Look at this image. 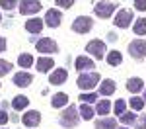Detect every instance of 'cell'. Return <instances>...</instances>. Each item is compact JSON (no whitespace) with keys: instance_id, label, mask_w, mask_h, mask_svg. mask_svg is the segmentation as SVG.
Returning <instances> with one entry per match:
<instances>
[{"instance_id":"obj_1","label":"cell","mask_w":146,"mask_h":129,"mask_svg":"<svg viewBox=\"0 0 146 129\" xmlns=\"http://www.w3.org/2000/svg\"><path fill=\"white\" fill-rule=\"evenodd\" d=\"M78 123H80V117H78L76 108L74 106H68L66 110L60 114V125L64 129H72V127H76Z\"/></svg>"},{"instance_id":"obj_2","label":"cell","mask_w":146,"mask_h":129,"mask_svg":"<svg viewBox=\"0 0 146 129\" xmlns=\"http://www.w3.org/2000/svg\"><path fill=\"white\" fill-rule=\"evenodd\" d=\"M100 82V74L98 72H88V74H80L78 76V86L82 90H90Z\"/></svg>"},{"instance_id":"obj_3","label":"cell","mask_w":146,"mask_h":129,"mask_svg":"<svg viewBox=\"0 0 146 129\" xmlns=\"http://www.w3.org/2000/svg\"><path fill=\"white\" fill-rule=\"evenodd\" d=\"M92 25H94L92 18H88V16H78V18L74 20V23H72V29H74L76 33H88L92 29Z\"/></svg>"},{"instance_id":"obj_4","label":"cell","mask_w":146,"mask_h":129,"mask_svg":"<svg viewBox=\"0 0 146 129\" xmlns=\"http://www.w3.org/2000/svg\"><path fill=\"white\" fill-rule=\"evenodd\" d=\"M129 53L133 55L135 59H140L146 55V41L144 39H135L133 43H129Z\"/></svg>"},{"instance_id":"obj_5","label":"cell","mask_w":146,"mask_h":129,"mask_svg":"<svg viewBox=\"0 0 146 129\" xmlns=\"http://www.w3.org/2000/svg\"><path fill=\"white\" fill-rule=\"evenodd\" d=\"M86 51H88L90 55H94L96 59H103V57H105V43L100 41V39H94V41L88 43Z\"/></svg>"},{"instance_id":"obj_6","label":"cell","mask_w":146,"mask_h":129,"mask_svg":"<svg viewBox=\"0 0 146 129\" xmlns=\"http://www.w3.org/2000/svg\"><path fill=\"white\" fill-rule=\"evenodd\" d=\"M94 12L98 18H109L113 12H115V4L113 2H98L94 6Z\"/></svg>"},{"instance_id":"obj_7","label":"cell","mask_w":146,"mask_h":129,"mask_svg":"<svg viewBox=\"0 0 146 129\" xmlns=\"http://www.w3.org/2000/svg\"><path fill=\"white\" fill-rule=\"evenodd\" d=\"M35 45H37V51H41V53H56V51H58V45H56L51 37H43V39H39Z\"/></svg>"},{"instance_id":"obj_8","label":"cell","mask_w":146,"mask_h":129,"mask_svg":"<svg viewBox=\"0 0 146 129\" xmlns=\"http://www.w3.org/2000/svg\"><path fill=\"white\" fill-rule=\"evenodd\" d=\"M41 8H43V6H41V2H37V0H22V2H20V12H22V14H37Z\"/></svg>"},{"instance_id":"obj_9","label":"cell","mask_w":146,"mask_h":129,"mask_svg":"<svg viewBox=\"0 0 146 129\" xmlns=\"http://www.w3.org/2000/svg\"><path fill=\"white\" fill-rule=\"evenodd\" d=\"M133 12L131 10H121L117 14V18H115V25H119V27H129L131 22H133Z\"/></svg>"},{"instance_id":"obj_10","label":"cell","mask_w":146,"mask_h":129,"mask_svg":"<svg viewBox=\"0 0 146 129\" xmlns=\"http://www.w3.org/2000/svg\"><path fill=\"white\" fill-rule=\"evenodd\" d=\"M22 119H23V125H27V127H37L39 121H41V114L35 112V110H31V112H25V116H23Z\"/></svg>"},{"instance_id":"obj_11","label":"cell","mask_w":146,"mask_h":129,"mask_svg":"<svg viewBox=\"0 0 146 129\" xmlns=\"http://www.w3.org/2000/svg\"><path fill=\"white\" fill-rule=\"evenodd\" d=\"M60 20H62V16H60L58 10H49L47 16H45V23L49 27H58L60 25Z\"/></svg>"},{"instance_id":"obj_12","label":"cell","mask_w":146,"mask_h":129,"mask_svg":"<svg viewBox=\"0 0 146 129\" xmlns=\"http://www.w3.org/2000/svg\"><path fill=\"white\" fill-rule=\"evenodd\" d=\"M68 78V72L64 69H56L51 72V76H49V82L51 84H55V86H58V84H62V82Z\"/></svg>"},{"instance_id":"obj_13","label":"cell","mask_w":146,"mask_h":129,"mask_svg":"<svg viewBox=\"0 0 146 129\" xmlns=\"http://www.w3.org/2000/svg\"><path fill=\"white\" fill-rule=\"evenodd\" d=\"M43 23L45 22H41L39 18H31V20L25 22V29H27L29 33H39V31L43 29Z\"/></svg>"},{"instance_id":"obj_14","label":"cell","mask_w":146,"mask_h":129,"mask_svg":"<svg viewBox=\"0 0 146 129\" xmlns=\"http://www.w3.org/2000/svg\"><path fill=\"white\" fill-rule=\"evenodd\" d=\"M14 82H16L18 86H29V84L33 82V76H31L29 72H18V74L14 76Z\"/></svg>"},{"instance_id":"obj_15","label":"cell","mask_w":146,"mask_h":129,"mask_svg":"<svg viewBox=\"0 0 146 129\" xmlns=\"http://www.w3.org/2000/svg\"><path fill=\"white\" fill-rule=\"evenodd\" d=\"M94 61L92 59H88V57H78L76 59V69L78 70H94Z\"/></svg>"},{"instance_id":"obj_16","label":"cell","mask_w":146,"mask_h":129,"mask_svg":"<svg viewBox=\"0 0 146 129\" xmlns=\"http://www.w3.org/2000/svg\"><path fill=\"white\" fill-rule=\"evenodd\" d=\"M115 127H117V123L113 117H101L96 121V129H115Z\"/></svg>"},{"instance_id":"obj_17","label":"cell","mask_w":146,"mask_h":129,"mask_svg":"<svg viewBox=\"0 0 146 129\" xmlns=\"http://www.w3.org/2000/svg\"><path fill=\"white\" fill-rule=\"evenodd\" d=\"M115 88H117V86H115V82L107 78V80L101 82V86H100V94H103V96H111V94L115 92Z\"/></svg>"},{"instance_id":"obj_18","label":"cell","mask_w":146,"mask_h":129,"mask_svg":"<svg viewBox=\"0 0 146 129\" xmlns=\"http://www.w3.org/2000/svg\"><path fill=\"white\" fill-rule=\"evenodd\" d=\"M142 86H144V82L140 80V78H129V82H127V90H129V92H133V94L140 92V90H142Z\"/></svg>"},{"instance_id":"obj_19","label":"cell","mask_w":146,"mask_h":129,"mask_svg":"<svg viewBox=\"0 0 146 129\" xmlns=\"http://www.w3.org/2000/svg\"><path fill=\"white\" fill-rule=\"evenodd\" d=\"M51 104H53V108H62V106L68 104V96L64 92H58V94H55V96H53Z\"/></svg>"},{"instance_id":"obj_20","label":"cell","mask_w":146,"mask_h":129,"mask_svg":"<svg viewBox=\"0 0 146 129\" xmlns=\"http://www.w3.org/2000/svg\"><path fill=\"white\" fill-rule=\"evenodd\" d=\"M105 59H107V63H109L111 67H119V65L123 63V55H121L119 51H111L109 55H105Z\"/></svg>"},{"instance_id":"obj_21","label":"cell","mask_w":146,"mask_h":129,"mask_svg":"<svg viewBox=\"0 0 146 129\" xmlns=\"http://www.w3.org/2000/svg\"><path fill=\"white\" fill-rule=\"evenodd\" d=\"M51 69H53V59H49V57L37 59V70L45 72V70H51Z\"/></svg>"},{"instance_id":"obj_22","label":"cell","mask_w":146,"mask_h":129,"mask_svg":"<svg viewBox=\"0 0 146 129\" xmlns=\"http://www.w3.org/2000/svg\"><path fill=\"white\" fill-rule=\"evenodd\" d=\"M96 112H98L100 116H107V114L111 112V102H109V100H101V102H98Z\"/></svg>"},{"instance_id":"obj_23","label":"cell","mask_w":146,"mask_h":129,"mask_svg":"<svg viewBox=\"0 0 146 129\" xmlns=\"http://www.w3.org/2000/svg\"><path fill=\"white\" fill-rule=\"evenodd\" d=\"M18 63H20V67H23V69H29V67L33 65V57H31L29 53H22V55L18 57Z\"/></svg>"},{"instance_id":"obj_24","label":"cell","mask_w":146,"mask_h":129,"mask_svg":"<svg viewBox=\"0 0 146 129\" xmlns=\"http://www.w3.org/2000/svg\"><path fill=\"white\" fill-rule=\"evenodd\" d=\"M133 29H135L136 35H144L146 33V18H138L133 25Z\"/></svg>"},{"instance_id":"obj_25","label":"cell","mask_w":146,"mask_h":129,"mask_svg":"<svg viewBox=\"0 0 146 129\" xmlns=\"http://www.w3.org/2000/svg\"><path fill=\"white\" fill-rule=\"evenodd\" d=\"M27 104H29V100H27L25 96H16L14 102H12L14 110H23V108H27Z\"/></svg>"},{"instance_id":"obj_26","label":"cell","mask_w":146,"mask_h":129,"mask_svg":"<svg viewBox=\"0 0 146 129\" xmlns=\"http://www.w3.org/2000/svg\"><path fill=\"white\" fill-rule=\"evenodd\" d=\"M80 116L84 117V119H92V117H94V110H92L88 104H82L80 106Z\"/></svg>"},{"instance_id":"obj_27","label":"cell","mask_w":146,"mask_h":129,"mask_svg":"<svg viewBox=\"0 0 146 129\" xmlns=\"http://www.w3.org/2000/svg\"><path fill=\"white\" fill-rule=\"evenodd\" d=\"M121 121H123L125 125H133V123L136 121V116H135V114H131V112H125L123 116H121Z\"/></svg>"},{"instance_id":"obj_28","label":"cell","mask_w":146,"mask_h":129,"mask_svg":"<svg viewBox=\"0 0 146 129\" xmlns=\"http://www.w3.org/2000/svg\"><path fill=\"white\" fill-rule=\"evenodd\" d=\"M10 70H12V63H8V61H2V59H0V76H6Z\"/></svg>"},{"instance_id":"obj_29","label":"cell","mask_w":146,"mask_h":129,"mask_svg":"<svg viewBox=\"0 0 146 129\" xmlns=\"http://www.w3.org/2000/svg\"><path fill=\"white\" fill-rule=\"evenodd\" d=\"M96 100H98V94H80L82 104H90V102H96Z\"/></svg>"},{"instance_id":"obj_30","label":"cell","mask_w":146,"mask_h":129,"mask_svg":"<svg viewBox=\"0 0 146 129\" xmlns=\"http://www.w3.org/2000/svg\"><path fill=\"white\" fill-rule=\"evenodd\" d=\"M131 108L133 110H142L144 108V100L142 98H131Z\"/></svg>"},{"instance_id":"obj_31","label":"cell","mask_w":146,"mask_h":129,"mask_svg":"<svg viewBox=\"0 0 146 129\" xmlns=\"http://www.w3.org/2000/svg\"><path fill=\"white\" fill-rule=\"evenodd\" d=\"M125 106H127L125 100H117V102H115V114H117V116H123L125 114Z\"/></svg>"},{"instance_id":"obj_32","label":"cell","mask_w":146,"mask_h":129,"mask_svg":"<svg viewBox=\"0 0 146 129\" xmlns=\"http://www.w3.org/2000/svg\"><path fill=\"white\" fill-rule=\"evenodd\" d=\"M0 6H2V8H6V10H10V8L16 6V2H14V0H0Z\"/></svg>"},{"instance_id":"obj_33","label":"cell","mask_w":146,"mask_h":129,"mask_svg":"<svg viewBox=\"0 0 146 129\" xmlns=\"http://www.w3.org/2000/svg\"><path fill=\"white\" fill-rule=\"evenodd\" d=\"M74 2L72 0H56V6H60V8H70Z\"/></svg>"},{"instance_id":"obj_34","label":"cell","mask_w":146,"mask_h":129,"mask_svg":"<svg viewBox=\"0 0 146 129\" xmlns=\"http://www.w3.org/2000/svg\"><path fill=\"white\" fill-rule=\"evenodd\" d=\"M135 8L140 10V12H144L146 10V0H135Z\"/></svg>"},{"instance_id":"obj_35","label":"cell","mask_w":146,"mask_h":129,"mask_svg":"<svg viewBox=\"0 0 146 129\" xmlns=\"http://www.w3.org/2000/svg\"><path fill=\"white\" fill-rule=\"evenodd\" d=\"M8 119H10V117H8V114H6V112H0V125H4Z\"/></svg>"},{"instance_id":"obj_36","label":"cell","mask_w":146,"mask_h":129,"mask_svg":"<svg viewBox=\"0 0 146 129\" xmlns=\"http://www.w3.org/2000/svg\"><path fill=\"white\" fill-rule=\"evenodd\" d=\"M136 125H138V129H146V117H140Z\"/></svg>"},{"instance_id":"obj_37","label":"cell","mask_w":146,"mask_h":129,"mask_svg":"<svg viewBox=\"0 0 146 129\" xmlns=\"http://www.w3.org/2000/svg\"><path fill=\"white\" fill-rule=\"evenodd\" d=\"M2 51H6V39L0 37V53H2Z\"/></svg>"},{"instance_id":"obj_38","label":"cell","mask_w":146,"mask_h":129,"mask_svg":"<svg viewBox=\"0 0 146 129\" xmlns=\"http://www.w3.org/2000/svg\"><path fill=\"white\" fill-rule=\"evenodd\" d=\"M144 98H146V90H144Z\"/></svg>"},{"instance_id":"obj_39","label":"cell","mask_w":146,"mask_h":129,"mask_svg":"<svg viewBox=\"0 0 146 129\" xmlns=\"http://www.w3.org/2000/svg\"><path fill=\"white\" fill-rule=\"evenodd\" d=\"M121 129H127V127H121Z\"/></svg>"}]
</instances>
